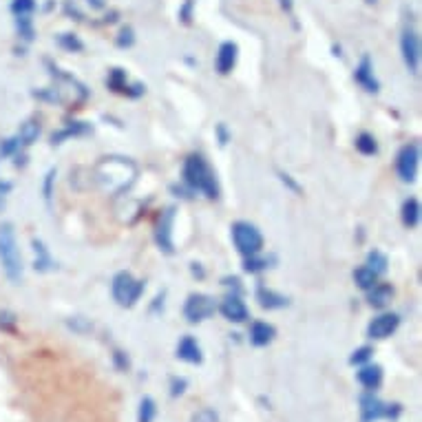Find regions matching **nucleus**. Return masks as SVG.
<instances>
[{"label":"nucleus","instance_id":"obj_22","mask_svg":"<svg viewBox=\"0 0 422 422\" xmlns=\"http://www.w3.org/2000/svg\"><path fill=\"white\" fill-rule=\"evenodd\" d=\"M354 281H356V285L360 290H371L376 283H378V275L376 272H371V270L367 268V265H363V268H358L356 272H354Z\"/></svg>","mask_w":422,"mask_h":422},{"label":"nucleus","instance_id":"obj_9","mask_svg":"<svg viewBox=\"0 0 422 422\" xmlns=\"http://www.w3.org/2000/svg\"><path fill=\"white\" fill-rule=\"evenodd\" d=\"M400 51H402V60H404V67L409 69V73H418L420 71V38L416 32L407 29L400 38Z\"/></svg>","mask_w":422,"mask_h":422},{"label":"nucleus","instance_id":"obj_17","mask_svg":"<svg viewBox=\"0 0 422 422\" xmlns=\"http://www.w3.org/2000/svg\"><path fill=\"white\" fill-rule=\"evenodd\" d=\"M356 378H358V383L363 385L367 391H374V389H378L381 383H383V367L381 365L365 363V365H360Z\"/></svg>","mask_w":422,"mask_h":422},{"label":"nucleus","instance_id":"obj_33","mask_svg":"<svg viewBox=\"0 0 422 422\" xmlns=\"http://www.w3.org/2000/svg\"><path fill=\"white\" fill-rule=\"evenodd\" d=\"M67 325H69L71 329H75V331H80V334H84V331H88V329L93 327L86 319H82V316H73V319L67 321Z\"/></svg>","mask_w":422,"mask_h":422},{"label":"nucleus","instance_id":"obj_18","mask_svg":"<svg viewBox=\"0 0 422 422\" xmlns=\"http://www.w3.org/2000/svg\"><path fill=\"white\" fill-rule=\"evenodd\" d=\"M391 298H394V290H391V285L387 283H376L371 290H367V301L376 310L387 308L391 303Z\"/></svg>","mask_w":422,"mask_h":422},{"label":"nucleus","instance_id":"obj_7","mask_svg":"<svg viewBox=\"0 0 422 422\" xmlns=\"http://www.w3.org/2000/svg\"><path fill=\"white\" fill-rule=\"evenodd\" d=\"M215 312H217V303L215 298L208 294H190L184 303V316L188 319V323H202L210 319Z\"/></svg>","mask_w":422,"mask_h":422},{"label":"nucleus","instance_id":"obj_14","mask_svg":"<svg viewBox=\"0 0 422 422\" xmlns=\"http://www.w3.org/2000/svg\"><path fill=\"white\" fill-rule=\"evenodd\" d=\"M354 78H356V82L365 88L367 93H378L381 91V84H378V80L374 78V65H371V60L365 55L363 60H360V65L356 67V73H354Z\"/></svg>","mask_w":422,"mask_h":422},{"label":"nucleus","instance_id":"obj_15","mask_svg":"<svg viewBox=\"0 0 422 422\" xmlns=\"http://www.w3.org/2000/svg\"><path fill=\"white\" fill-rule=\"evenodd\" d=\"M177 358L184 360V363H190V365H202L204 354H202L199 343L192 336H184L177 345Z\"/></svg>","mask_w":422,"mask_h":422},{"label":"nucleus","instance_id":"obj_31","mask_svg":"<svg viewBox=\"0 0 422 422\" xmlns=\"http://www.w3.org/2000/svg\"><path fill=\"white\" fill-rule=\"evenodd\" d=\"M265 268H268V261L263 257H259V254H250V257H246V261H244L246 272H261Z\"/></svg>","mask_w":422,"mask_h":422},{"label":"nucleus","instance_id":"obj_38","mask_svg":"<svg viewBox=\"0 0 422 422\" xmlns=\"http://www.w3.org/2000/svg\"><path fill=\"white\" fill-rule=\"evenodd\" d=\"M53 179H55V171H49L47 182H44V197H47V199H51V184H53Z\"/></svg>","mask_w":422,"mask_h":422},{"label":"nucleus","instance_id":"obj_21","mask_svg":"<svg viewBox=\"0 0 422 422\" xmlns=\"http://www.w3.org/2000/svg\"><path fill=\"white\" fill-rule=\"evenodd\" d=\"M86 133H91V126H86L84 122H75V124L67 126L65 131L53 133L51 135V144H62L67 138H78V135H86Z\"/></svg>","mask_w":422,"mask_h":422},{"label":"nucleus","instance_id":"obj_3","mask_svg":"<svg viewBox=\"0 0 422 422\" xmlns=\"http://www.w3.org/2000/svg\"><path fill=\"white\" fill-rule=\"evenodd\" d=\"M0 263H3L5 275L16 283L22 279V257L16 244V235H13L11 223L0 225Z\"/></svg>","mask_w":422,"mask_h":422},{"label":"nucleus","instance_id":"obj_39","mask_svg":"<svg viewBox=\"0 0 422 422\" xmlns=\"http://www.w3.org/2000/svg\"><path fill=\"white\" fill-rule=\"evenodd\" d=\"M9 184H0V208L5 206V197H7V192H9Z\"/></svg>","mask_w":422,"mask_h":422},{"label":"nucleus","instance_id":"obj_35","mask_svg":"<svg viewBox=\"0 0 422 422\" xmlns=\"http://www.w3.org/2000/svg\"><path fill=\"white\" fill-rule=\"evenodd\" d=\"M186 387H188V381H186V378H173V381H171V396H173V398L182 396L184 391H186Z\"/></svg>","mask_w":422,"mask_h":422},{"label":"nucleus","instance_id":"obj_1","mask_svg":"<svg viewBox=\"0 0 422 422\" xmlns=\"http://www.w3.org/2000/svg\"><path fill=\"white\" fill-rule=\"evenodd\" d=\"M135 177H138V169L126 157H104L95 166V179L100 186L113 194H122L124 190H128Z\"/></svg>","mask_w":422,"mask_h":422},{"label":"nucleus","instance_id":"obj_24","mask_svg":"<svg viewBox=\"0 0 422 422\" xmlns=\"http://www.w3.org/2000/svg\"><path fill=\"white\" fill-rule=\"evenodd\" d=\"M356 150H358V153H363V155H376V153H378V144H376L374 135H369V133L356 135Z\"/></svg>","mask_w":422,"mask_h":422},{"label":"nucleus","instance_id":"obj_40","mask_svg":"<svg viewBox=\"0 0 422 422\" xmlns=\"http://www.w3.org/2000/svg\"><path fill=\"white\" fill-rule=\"evenodd\" d=\"M365 3H367V5H376V3H378V0H365Z\"/></svg>","mask_w":422,"mask_h":422},{"label":"nucleus","instance_id":"obj_16","mask_svg":"<svg viewBox=\"0 0 422 422\" xmlns=\"http://www.w3.org/2000/svg\"><path fill=\"white\" fill-rule=\"evenodd\" d=\"M275 336H277L275 325H270L265 321H254L250 325V343L254 348H265V345L275 341Z\"/></svg>","mask_w":422,"mask_h":422},{"label":"nucleus","instance_id":"obj_2","mask_svg":"<svg viewBox=\"0 0 422 422\" xmlns=\"http://www.w3.org/2000/svg\"><path fill=\"white\" fill-rule=\"evenodd\" d=\"M184 182L192 192H202L208 199H217L219 197V184L215 171L210 169V164L202 155H190L184 161Z\"/></svg>","mask_w":422,"mask_h":422},{"label":"nucleus","instance_id":"obj_8","mask_svg":"<svg viewBox=\"0 0 422 422\" xmlns=\"http://www.w3.org/2000/svg\"><path fill=\"white\" fill-rule=\"evenodd\" d=\"M418 164H420V146L418 144L402 146L398 157H396V173H398V177L402 179V182H407V184L416 182Z\"/></svg>","mask_w":422,"mask_h":422},{"label":"nucleus","instance_id":"obj_25","mask_svg":"<svg viewBox=\"0 0 422 422\" xmlns=\"http://www.w3.org/2000/svg\"><path fill=\"white\" fill-rule=\"evenodd\" d=\"M155 414H157L155 400L150 398V396L142 398L140 409H138V422H153V420H155Z\"/></svg>","mask_w":422,"mask_h":422},{"label":"nucleus","instance_id":"obj_34","mask_svg":"<svg viewBox=\"0 0 422 422\" xmlns=\"http://www.w3.org/2000/svg\"><path fill=\"white\" fill-rule=\"evenodd\" d=\"M190 422H219V416L213 409H202L190 418Z\"/></svg>","mask_w":422,"mask_h":422},{"label":"nucleus","instance_id":"obj_5","mask_svg":"<svg viewBox=\"0 0 422 422\" xmlns=\"http://www.w3.org/2000/svg\"><path fill=\"white\" fill-rule=\"evenodd\" d=\"M402 411L400 404L383 402L374 391L360 396V422H376V420H396Z\"/></svg>","mask_w":422,"mask_h":422},{"label":"nucleus","instance_id":"obj_10","mask_svg":"<svg viewBox=\"0 0 422 422\" xmlns=\"http://www.w3.org/2000/svg\"><path fill=\"white\" fill-rule=\"evenodd\" d=\"M398 325H400V316L398 314H394V312L381 314L367 325V336L371 341H385V338H389L391 334H394V331L398 329Z\"/></svg>","mask_w":422,"mask_h":422},{"label":"nucleus","instance_id":"obj_20","mask_svg":"<svg viewBox=\"0 0 422 422\" xmlns=\"http://www.w3.org/2000/svg\"><path fill=\"white\" fill-rule=\"evenodd\" d=\"M257 301H259V305L265 308V310H279V308L288 305V298H285L283 294H279L275 290H265V288H261L257 292Z\"/></svg>","mask_w":422,"mask_h":422},{"label":"nucleus","instance_id":"obj_30","mask_svg":"<svg viewBox=\"0 0 422 422\" xmlns=\"http://www.w3.org/2000/svg\"><path fill=\"white\" fill-rule=\"evenodd\" d=\"M371 356H374V350L367 348V345H365V348H358L350 356V365H365V363H369V360H371Z\"/></svg>","mask_w":422,"mask_h":422},{"label":"nucleus","instance_id":"obj_29","mask_svg":"<svg viewBox=\"0 0 422 422\" xmlns=\"http://www.w3.org/2000/svg\"><path fill=\"white\" fill-rule=\"evenodd\" d=\"M58 44L62 49H67V51H82L84 49V44L78 38H75L73 34H60L58 36Z\"/></svg>","mask_w":422,"mask_h":422},{"label":"nucleus","instance_id":"obj_36","mask_svg":"<svg viewBox=\"0 0 422 422\" xmlns=\"http://www.w3.org/2000/svg\"><path fill=\"white\" fill-rule=\"evenodd\" d=\"M135 42V38H133V29H122V34H119V38H117V44L119 47H131V44Z\"/></svg>","mask_w":422,"mask_h":422},{"label":"nucleus","instance_id":"obj_27","mask_svg":"<svg viewBox=\"0 0 422 422\" xmlns=\"http://www.w3.org/2000/svg\"><path fill=\"white\" fill-rule=\"evenodd\" d=\"M109 86L117 93H128V84H126V73L122 69H113L109 75Z\"/></svg>","mask_w":422,"mask_h":422},{"label":"nucleus","instance_id":"obj_12","mask_svg":"<svg viewBox=\"0 0 422 422\" xmlns=\"http://www.w3.org/2000/svg\"><path fill=\"white\" fill-rule=\"evenodd\" d=\"M219 312L228 319L230 323H246L250 319V312H248V305L241 301L239 294H230L223 298V303L219 305Z\"/></svg>","mask_w":422,"mask_h":422},{"label":"nucleus","instance_id":"obj_37","mask_svg":"<svg viewBox=\"0 0 422 422\" xmlns=\"http://www.w3.org/2000/svg\"><path fill=\"white\" fill-rule=\"evenodd\" d=\"M113 358H115V365H117L119 369H122V371H126V369H128V365H131V363H128V356H126L124 352H115V354H113Z\"/></svg>","mask_w":422,"mask_h":422},{"label":"nucleus","instance_id":"obj_13","mask_svg":"<svg viewBox=\"0 0 422 422\" xmlns=\"http://www.w3.org/2000/svg\"><path fill=\"white\" fill-rule=\"evenodd\" d=\"M237 58H239V47L237 42H221L219 44V51L215 58V69L219 75H228L232 73V69L237 67Z\"/></svg>","mask_w":422,"mask_h":422},{"label":"nucleus","instance_id":"obj_19","mask_svg":"<svg viewBox=\"0 0 422 422\" xmlns=\"http://www.w3.org/2000/svg\"><path fill=\"white\" fill-rule=\"evenodd\" d=\"M420 202L416 197H409L404 204H402V210H400V217H402V223L407 225V228H416V225L420 223Z\"/></svg>","mask_w":422,"mask_h":422},{"label":"nucleus","instance_id":"obj_28","mask_svg":"<svg viewBox=\"0 0 422 422\" xmlns=\"http://www.w3.org/2000/svg\"><path fill=\"white\" fill-rule=\"evenodd\" d=\"M34 250H36V270H49L53 265V261L49 257L47 248H44L40 241H34Z\"/></svg>","mask_w":422,"mask_h":422},{"label":"nucleus","instance_id":"obj_6","mask_svg":"<svg viewBox=\"0 0 422 422\" xmlns=\"http://www.w3.org/2000/svg\"><path fill=\"white\" fill-rule=\"evenodd\" d=\"M232 241L237 250L244 254V257H250V254H259L263 248V235L257 225H252L248 221H237L232 223Z\"/></svg>","mask_w":422,"mask_h":422},{"label":"nucleus","instance_id":"obj_4","mask_svg":"<svg viewBox=\"0 0 422 422\" xmlns=\"http://www.w3.org/2000/svg\"><path fill=\"white\" fill-rule=\"evenodd\" d=\"M111 292H113V298L117 305L133 308L144 292V281L135 279L131 272H117L111 283Z\"/></svg>","mask_w":422,"mask_h":422},{"label":"nucleus","instance_id":"obj_26","mask_svg":"<svg viewBox=\"0 0 422 422\" xmlns=\"http://www.w3.org/2000/svg\"><path fill=\"white\" fill-rule=\"evenodd\" d=\"M38 135H40V126L36 122H25L18 131V140H20V144L29 146L38 140Z\"/></svg>","mask_w":422,"mask_h":422},{"label":"nucleus","instance_id":"obj_32","mask_svg":"<svg viewBox=\"0 0 422 422\" xmlns=\"http://www.w3.org/2000/svg\"><path fill=\"white\" fill-rule=\"evenodd\" d=\"M36 9V0H13L11 3V11L16 13V18L18 16H29Z\"/></svg>","mask_w":422,"mask_h":422},{"label":"nucleus","instance_id":"obj_11","mask_svg":"<svg viewBox=\"0 0 422 422\" xmlns=\"http://www.w3.org/2000/svg\"><path fill=\"white\" fill-rule=\"evenodd\" d=\"M173 221H175V208H166L155 225V241L159 250H164L166 254H173V239H171Z\"/></svg>","mask_w":422,"mask_h":422},{"label":"nucleus","instance_id":"obj_23","mask_svg":"<svg viewBox=\"0 0 422 422\" xmlns=\"http://www.w3.org/2000/svg\"><path fill=\"white\" fill-rule=\"evenodd\" d=\"M369 270H371V272H376V275H385L387 272V257H385V254L381 252V250H371L369 254H367V263H365Z\"/></svg>","mask_w":422,"mask_h":422}]
</instances>
